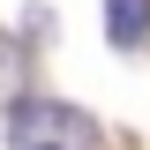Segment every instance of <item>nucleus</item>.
I'll use <instances>...</instances> for the list:
<instances>
[{
  "mask_svg": "<svg viewBox=\"0 0 150 150\" xmlns=\"http://www.w3.org/2000/svg\"><path fill=\"white\" fill-rule=\"evenodd\" d=\"M8 143L15 150H83V143H98V120L83 105H60V98H15Z\"/></svg>",
  "mask_w": 150,
  "mask_h": 150,
  "instance_id": "1",
  "label": "nucleus"
},
{
  "mask_svg": "<svg viewBox=\"0 0 150 150\" xmlns=\"http://www.w3.org/2000/svg\"><path fill=\"white\" fill-rule=\"evenodd\" d=\"M105 38L120 45V53H135L150 38V0H105Z\"/></svg>",
  "mask_w": 150,
  "mask_h": 150,
  "instance_id": "2",
  "label": "nucleus"
},
{
  "mask_svg": "<svg viewBox=\"0 0 150 150\" xmlns=\"http://www.w3.org/2000/svg\"><path fill=\"white\" fill-rule=\"evenodd\" d=\"M15 83H23V45H15V38H0V98L15 90Z\"/></svg>",
  "mask_w": 150,
  "mask_h": 150,
  "instance_id": "3",
  "label": "nucleus"
}]
</instances>
